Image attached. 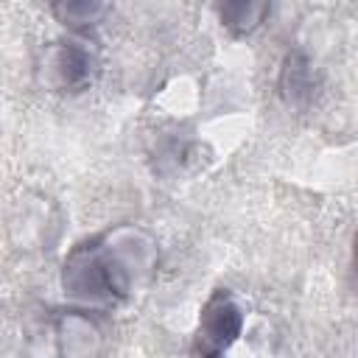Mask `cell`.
I'll list each match as a JSON object with an SVG mask.
<instances>
[{
    "mask_svg": "<svg viewBox=\"0 0 358 358\" xmlns=\"http://www.w3.org/2000/svg\"><path fill=\"white\" fill-rule=\"evenodd\" d=\"M159 260L157 238L140 224H117L78 246L62 263L64 296L87 310H106L145 282Z\"/></svg>",
    "mask_w": 358,
    "mask_h": 358,
    "instance_id": "6da1fadb",
    "label": "cell"
},
{
    "mask_svg": "<svg viewBox=\"0 0 358 358\" xmlns=\"http://www.w3.org/2000/svg\"><path fill=\"white\" fill-rule=\"evenodd\" d=\"M243 308L232 291L218 288L201 305L196 333H193V355L196 358H218L224 355L243 330Z\"/></svg>",
    "mask_w": 358,
    "mask_h": 358,
    "instance_id": "7a4b0ae2",
    "label": "cell"
},
{
    "mask_svg": "<svg viewBox=\"0 0 358 358\" xmlns=\"http://www.w3.org/2000/svg\"><path fill=\"white\" fill-rule=\"evenodd\" d=\"M95 59L78 42H53L45 48L39 62V78L48 90L78 92L92 81Z\"/></svg>",
    "mask_w": 358,
    "mask_h": 358,
    "instance_id": "3957f363",
    "label": "cell"
},
{
    "mask_svg": "<svg viewBox=\"0 0 358 358\" xmlns=\"http://www.w3.org/2000/svg\"><path fill=\"white\" fill-rule=\"evenodd\" d=\"M218 20L227 31H232L235 36H246L252 31H257L268 14V3H255V0H232V3H221L215 6Z\"/></svg>",
    "mask_w": 358,
    "mask_h": 358,
    "instance_id": "277c9868",
    "label": "cell"
},
{
    "mask_svg": "<svg viewBox=\"0 0 358 358\" xmlns=\"http://www.w3.org/2000/svg\"><path fill=\"white\" fill-rule=\"evenodd\" d=\"M50 11H53V17L59 22H64L73 31H78V28L98 25L109 14V3H98V0H62V3H53Z\"/></svg>",
    "mask_w": 358,
    "mask_h": 358,
    "instance_id": "5b68a950",
    "label": "cell"
},
{
    "mask_svg": "<svg viewBox=\"0 0 358 358\" xmlns=\"http://www.w3.org/2000/svg\"><path fill=\"white\" fill-rule=\"evenodd\" d=\"M218 358H224V355H218Z\"/></svg>",
    "mask_w": 358,
    "mask_h": 358,
    "instance_id": "8992f818",
    "label": "cell"
}]
</instances>
